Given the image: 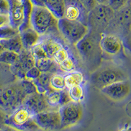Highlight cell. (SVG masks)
Wrapping results in <instances>:
<instances>
[{
    "mask_svg": "<svg viewBox=\"0 0 131 131\" xmlns=\"http://www.w3.org/2000/svg\"><path fill=\"white\" fill-rule=\"evenodd\" d=\"M102 34L89 30L75 46L86 68L95 71L102 62V51L100 47Z\"/></svg>",
    "mask_w": 131,
    "mask_h": 131,
    "instance_id": "obj_1",
    "label": "cell"
},
{
    "mask_svg": "<svg viewBox=\"0 0 131 131\" xmlns=\"http://www.w3.org/2000/svg\"><path fill=\"white\" fill-rule=\"evenodd\" d=\"M27 94L24 92L20 79L0 86V106L8 114L23 105Z\"/></svg>",
    "mask_w": 131,
    "mask_h": 131,
    "instance_id": "obj_2",
    "label": "cell"
},
{
    "mask_svg": "<svg viewBox=\"0 0 131 131\" xmlns=\"http://www.w3.org/2000/svg\"><path fill=\"white\" fill-rule=\"evenodd\" d=\"M58 18L45 7L33 6L30 15V24L39 34L58 31Z\"/></svg>",
    "mask_w": 131,
    "mask_h": 131,
    "instance_id": "obj_3",
    "label": "cell"
},
{
    "mask_svg": "<svg viewBox=\"0 0 131 131\" xmlns=\"http://www.w3.org/2000/svg\"><path fill=\"white\" fill-rule=\"evenodd\" d=\"M128 75L123 69L116 66L98 68L91 75V83L94 87L101 89L103 87L121 81L128 80Z\"/></svg>",
    "mask_w": 131,
    "mask_h": 131,
    "instance_id": "obj_4",
    "label": "cell"
},
{
    "mask_svg": "<svg viewBox=\"0 0 131 131\" xmlns=\"http://www.w3.org/2000/svg\"><path fill=\"white\" fill-rule=\"evenodd\" d=\"M115 10L109 5L97 4L88 13L87 26L89 30L104 34L113 18Z\"/></svg>",
    "mask_w": 131,
    "mask_h": 131,
    "instance_id": "obj_5",
    "label": "cell"
},
{
    "mask_svg": "<svg viewBox=\"0 0 131 131\" xmlns=\"http://www.w3.org/2000/svg\"><path fill=\"white\" fill-rule=\"evenodd\" d=\"M131 26V0L126 5L115 10L105 34H113L125 38Z\"/></svg>",
    "mask_w": 131,
    "mask_h": 131,
    "instance_id": "obj_6",
    "label": "cell"
},
{
    "mask_svg": "<svg viewBox=\"0 0 131 131\" xmlns=\"http://www.w3.org/2000/svg\"><path fill=\"white\" fill-rule=\"evenodd\" d=\"M58 31L62 35L66 41L75 45L89 32V28L86 24L80 21L71 20L62 17L58 19Z\"/></svg>",
    "mask_w": 131,
    "mask_h": 131,
    "instance_id": "obj_7",
    "label": "cell"
},
{
    "mask_svg": "<svg viewBox=\"0 0 131 131\" xmlns=\"http://www.w3.org/2000/svg\"><path fill=\"white\" fill-rule=\"evenodd\" d=\"M34 115L24 105L16 108L8 115L7 125L15 129H28L30 127L37 126L33 117Z\"/></svg>",
    "mask_w": 131,
    "mask_h": 131,
    "instance_id": "obj_8",
    "label": "cell"
},
{
    "mask_svg": "<svg viewBox=\"0 0 131 131\" xmlns=\"http://www.w3.org/2000/svg\"><path fill=\"white\" fill-rule=\"evenodd\" d=\"M61 117V128L72 127L78 123L83 115L81 102L71 101L61 106L58 110Z\"/></svg>",
    "mask_w": 131,
    "mask_h": 131,
    "instance_id": "obj_9",
    "label": "cell"
},
{
    "mask_svg": "<svg viewBox=\"0 0 131 131\" xmlns=\"http://www.w3.org/2000/svg\"><path fill=\"white\" fill-rule=\"evenodd\" d=\"M33 119L38 127L45 130H57L61 128V117L58 110L41 112L34 115Z\"/></svg>",
    "mask_w": 131,
    "mask_h": 131,
    "instance_id": "obj_10",
    "label": "cell"
},
{
    "mask_svg": "<svg viewBox=\"0 0 131 131\" xmlns=\"http://www.w3.org/2000/svg\"><path fill=\"white\" fill-rule=\"evenodd\" d=\"M100 91L112 101L120 102L125 100L129 95L131 86L129 81L124 80L104 86Z\"/></svg>",
    "mask_w": 131,
    "mask_h": 131,
    "instance_id": "obj_11",
    "label": "cell"
},
{
    "mask_svg": "<svg viewBox=\"0 0 131 131\" xmlns=\"http://www.w3.org/2000/svg\"><path fill=\"white\" fill-rule=\"evenodd\" d=\"M89 12L79 0H65L63 17L71 20L80 21L87 25Z\"/></svg>",
    "mask_w": 131,
    "mask_h": 131,
    "instance_id": "obj_12",
    "label": "cell"
},
{
    "mask_svg": "<svg viewBox=\"0 0 131 131\" xmlns=\"http://www.w3.org/2000/svg\"><path fill=\"white\" fill-rule=\"evenodd\" d=\"M36 66V59L30 50L24 49L20 54L18 62L11 66L10 71L18 79H25V74L29 69Z\"/></svg>",
    "mask_w": 131,
    "mask_h": 131,
    "instance_id": "obj_13",
    "label": "cell"
},
{
    "mask_svg": "<svg viewBox=\"0 0 131 131\" xmlns=\"http://www.w3.org/2000/svg\"><path fill=\"white\" fill-rule=\"evenodd\" d=\"M100 44L103 53L110 57L118 55L123 49L121 38L113 34H102Z\"/></svg>",
    "mask_w": 131,
    "mask_h": 131,
    "instance_id": "obj_14",
    "label": "cell"
},
{
    "mask_svg": "<svg viewBox=\"0 0 131 131\" xmlns=\"http://www.w3.org/2000/svg\"><path fill=\"white\" fill-rule=\"evenodd\" d=\"M23 105L28 107L34 115L49 110L51 107L47 100L46 94L39 92L27 96Z\"/></svg>",
    "mask_w": 131,
    "mask_h": 131,
    "instance_id": "obj_15",
    "label": "cell"
},
{
    "mask_svg": "<svg viewBox=\"0 0 131 131\" xmlns=\"http://www.w3.org/2000/svg\"><path fill=\"white\" fill-rule=\"evenodd\" d=\"M20 35L24 49L26 50H31V48L41 41V35L31 26L27 27L20 31Z\"/></svg>",
    "mask_w": 131,
    "mask_h": 131,
    "instance_id": "obj_16",
    "label": "cell"
},
{
    "mask_svg": "<svg viewBox=\"0 0 131 131\" xmlns=\"http://www.w3.org/2000/svg\"><path fill=\"white\" fill-rule=\"evenodd\" d=\"M0 43L5 50L13 51L16 53L20 54L24 49L20 33L9 39L0 40Z\"/></svg>",
    "mask_w": 131,
    "mask_h": 131,
    "instance_id": "obj_17",
    "label": "cell"
},
{
    "mask_svg": "<svg viewBox=\"0 0 131 131\" xmlns=\"http://www.w3.org/2000/svg\"><path fill=\"white\" fill-rule=\"evenodd\" d=\"M52 74L53 73L50 72H41L39 78L33 81L38 92L46 94L52 89L50 85V79Z\"/></svg>",
    "mask_w": 131,
    "mask_h": 131,
    "instance_id": "obj_18",
    "label": "cell"
},
{
    "mask_svg": "<svg viewBox=\"0 0 131 131\" xmlns=\"http://www.w3.org/2000/svg\"><path fill=\"white\" fill-rule=\"evenodd\" d=\"M36 66L41 72H50L54 73L59 67V65L55 62L53 58L45 57L36 60Z\"/></svg>",
    "mask_w": 131,
    "mask_h": 131,
    "instance_id": "obj_19",
    "label": "cell"
},
{
    "mask_svg": "<svg viewBox=\"0 0 131 131\" xmlns=\"http://www.w3.org/2000/svg\"><path fill=\"white\" fill-rule=\"evenodd\" d=\"M45 7L48 8L58 19L64 16L65 0H45Z\"/></svg>",
    "mask_w": 131,
    "mask_h": 131,
    "instance_id": "obj_20",
    "label": "cell"
},
{
    "mask_svg": "<svg viewBox=\"0 0 131 131\" xmlns=\"http://www.w3.org/2000/svg\"><path fill=\"white\" fill-rule=\"evenodd\" d=\"M41 43L45 49L47 57L51 58H53L54 54L58 50L64 47L60 42L58 41L55 39H52V38H49V39H46L44 41H41Z\"/></svg>",
    "mask_w": 131,
    "mask_h": 131,
    "instance_id": "obj_21",
    "label": "cell"
},
{
    "mask_svg": "<svg viewBox=\"0 0 131 131\" xmlns=\"http://www.w3.org/2000/svg\"><path fill=\"white\" fill-rule=\"evenodd\" d=\"M66 88L68 89L77 85H82L84 81V76L83 73L78 71H73L69 72L64 75Z\"/></svg>",
    "mask_w": 131,
    "mask_h": 131,
    "instance_id": "obj_22",
    "label": "cell"
},
{
    "mask_svg": "<svg viewBox=\"0 0 131 131\" xmlns=\"http://www.w3.org/2000/svg\"><path fill=\"white\" fill-rule=\"evenodd\" d=\"M45 94L48 104L51 107H55L62 105V90L57 91L52 89Z\"/></svg>",
    "mask_w": 131,
    "mask_h": 131,
    "instance_id": "obj_23",
    "label": "cell"
},
{
    "mask_svg": "<svg viewBox=\"0 0 131 131\" xmlns=\"http://www.w3.org/2000/svg\"><path fill=\"white\" fill-rule=\"evenodd\" d=\"M19 57L20 54L13 51L4 50L0 53V63L11 66L18 62Z\"/></svg>",
    "mask_w": 131,
    "mask_h": 131,
    "instance_id": "obj_24",
    "label": "cell"
},
{
    "mask_svg": "<svg viewBox=\"0 0 131 131\" xmlns=\"http://www.w3.org/2000/svg\"><path fill=\"white\" fill-rule=\"evenodd\" d=\"M50 85L52 89L57 91L66 89L64 75L60 73H53L50 79Z\"/></svg>",
    "mask_w": 131,
    "mask_h": 131,
    "instance_id": "obj_25",
    "label": "cell"
},
{
    "mask_svg": "<svg viewBox=\"0 0 131 131\" xmlns=\"http://www.w3.org/2000/svg\"><path fill=\"white\" fill-rule=\"evenodd\" d=\"M68 93L72 101L75 102H81L83 100L85 96V91L81 85L68 89Z\"/></svg>",
    "mask_w": 131,
    "mask_h": 131,
    "instance_id": "obj_26",
    "label": "cell"
},
{
    "mask_svg": "<svg viewBox=\"0 0 131 131\" xmlns=\"http://www.w3.org/2000/svg\"><path fill=\"white\" fill-rule=\"evenodd\" d=\"M19 33L20 31L18 29L11 25L0 27V40L9 39L16 36Z\"/></svg>",
    "mask_w": 131,
    "mask_h": 131,
    "instance_id": "obj_27",
    "label": "cell"
},
{
    "mask_svg": "<svg viewBox=\"0 0 131 131\" xmlns=\"http://www.w3.org/2000/svg\"><path fill=\"white\" fill-rule=\"evenodd\" d=\"M59 67L60 70H62L64 72H69L75 71V62L73 57H69L68 58L59 64Z\"/></svg>",
    "mask_w": 131,
    "mask_h": 131,
    "instance_id": "obj_28",
    "label": "cell"
},
{
    "mask_svg": "<svg viewBox=\"0 0 131 131\" xmlns=\"http://www.w3.org/2000/svg\"><path fill=\"white\" fill-rule=\"evenodd\" d=\"M21 85L23 86L24 92L26 93L27 95L33 94L35 92H38L36 87V85L34 84V81L27 79H24L20 80Z\"/></svg>",
    "mask_w": 131,
    "mask_h": 131,
    "instance_id": "obj_29",
    "label": "cell"
},
{
    "mask_svg": "<svg viewBox=\"0 0 131 131\" xmlns=\"http://www.w3.org/2000/svg\"><path fill=\"white\" fill-rule=\"evenodd\" d=\"M30 51H31L32 55L34 56V57L36 60L48 57L47 54L46 52H45V49H44L43 46L41 43V42L38 43L37 45H35L34 47L31 48V50H30Z\"/></svg>",
    "mask_w": 131,
    "mask_h": 131,
    "instance_id": "obj_30",
    "label": "cell"
},
{
    "mask_svg": "<svg viewBox=\"0 0 131 131\" xmlns=\"http://www.w3.org/2000/svg\"><path fill=\"white\" fill-rule=\"evenodd\" d=\"M70 54H69L68 51L67 49H65L64 47H62L60 50H58L53 57V60L55 61L57 64L59 65L60 63L64 62L66 58H68L70 57Z\"/></svg>",
    "mask_w": 131,
    "mask_h": 131,
    "instance_id": "obj_31",
    "label": "cell"
},
{
    "mask_svg": "<svg viewBox=\"0 0 131 131\" xmlns=\"http://www.w3.org/2000/svg\"><path fill=\"white\" fill-rule=\"evenodd\" d=\"M41 73V72L39 70L37 66H34L29 69L25 74V79H29L31 81H34L39 78Z\"/></svg>",
    "mask_w": 131,
    "mask_h": 131,
    "instance_id": "obj_32",
    "label": "cell"
},
{
    "mask_svg": "<svg viewBox=\"0 0 131 131\" xmlns=\"http://www.w3.org/2000/svg\"><path fill=\"white\" fill-rule=\"evenodd\" d=\"M130 1V0H109L108 5L115 11L126 5Z\"/></svg>",
    "mask_w": 131,
    "mask_h": 131,
    "instance_id": "obj_33",
    "label": "cell"
},
{
    "mask_svg": "<svg viewBox=\"0 0 131 131\" xmlns=\"http://www.w3.org/2000/svg\"><path fill=\"white\" fill-rule=\"evenodd\" d=\"M8 114L4 109L0 106V130L6 129L7 127H9L7 125V119L8 117Z\"/></svg>",
    "mask_w": 131,
    "mask_h": 131,
    "instance_id": "obj_34",
    "label": "cell"
},
{
    "mask_svg": "<svg viewBox=\"0 0 131 131\" xmlns=\"http://www.w3.org/2000/svg\"><path fill=\"white\" fill-rule=\"evenodd\" d=\"M10 3L9 0H0V13L9 14Z\"/></svg>",
    "mask_w": 131,
    "mask_h": 131,
    "instance_id": "obj_35",
    "label": "cell"
},
{
    "mask_svg": "<svg viewBox=\"0 0 131 131\" xmlns=\"http://www.w3.org/2000/svg\"><path fill=\"white\" fill-rule=\"evenodd\" d=\"M79 1L88 12L91 11L98 4L96 0H79Z\"/></svg>",
    "mask_w": 131,
    "mask_h": 131,
    "instance_id": "obj_36",
    "label": "cell"
},
{
    "mask_svg": "<svg viewBox=\"0 0 131 131\" xmlns=\"http://www.w3.org/2000/svg\"><path fill=\"white\" fill-rule=\"evenodd\" d=\"M11 25L10 17L9 14L0 13V27Z\"/></svg>",
    "mask_w": 131,
    "mask_h": 131,
    "instance_id": "obj_37",
    "label": "cell"
},
{
    "mask_svg": "<svg viewBox=\"0 0 131 131\" xmlns=\"http://www.w3.org/2000/svg\"><path fill=\"white\" fill-rule=\"evenodd\" d=\"M33 6L45 7V0H30Z\"/></svg>",
    "mask_w": 131,
    "mask_h": 131,
    "instance_id": "obj_38",
    "label": "cell"
},
{
    "mask_svg": "<svg viewBox=\"0 0 131 131\" xmlns=\"http://www.w3.org/2000/svg\"><path fill=\"white\" fill-rule=\"evenodd\" d=\"M125 39V41L126 45L128 46V48L131 49V26L129 29V31H128V34L124 38Z\"/></svg>",
    "mask_w": 131,
    "mask_h": 131,
    "instance_id": "obj_39",
    "label": "cell"
},
{
    "mask_svg": "<svg viewBox=\"0 0 131 131\" xmlns=\"http://www.w3.org/2000/svg\"><path fill=\"white\" fill-rule=\"evenodd\" d=\"M125 110H126V112H127V115L130 117H131V101L127 104Z\"/></svg>",
    "mask_w": 131,
    "mask_h": 131,
    "instance_id": "obj_40",
    "label": "cell"
},
{
    "mask_svg": "<svg viewBox=\"0 0 131 131\" xmlns=\"http://www.w3.org/2000/svg\"><path fill=\"white\" fill-rule=\"evenodd\" d=\"M96 2L98 4L108 5L109 3V0H96Z\"/></svg>",
    "mask_w": 131,
    "mask_h": 131,
    "instance_id": "obj_41",
    "label": "cell"
},
{
    "mask_svg": "<svg viewBox=\"0 0 131 131\" xmlns=\"http://www.w3.org/2000/svg\"><path fill=\"white\" fill-rule=\"evenodd\" d=\"M4 50H5L4 48L3 47V46H2V44H1V43H0V53L3 52V51H4Z\"/></svg>",
    "mask_w": 131,
    "mask_h": 131,
    "instance_id": "obj_42",
    "label": "cell"
},
{
    "mask_svg": "<svg viewBox=\"0 0 131 131\" xmlns=\"http://www.w3.org/2000/svg\"><path fill=\"white\" fill-rule=\"evenodd\" d=\"M130 49V51H131V49Z\"/></svg>",
    "mask_w": 131,
    "mask_h": 131,
    "instance_id": "obj_43",
    "label": "cell"
}]
</instances>
